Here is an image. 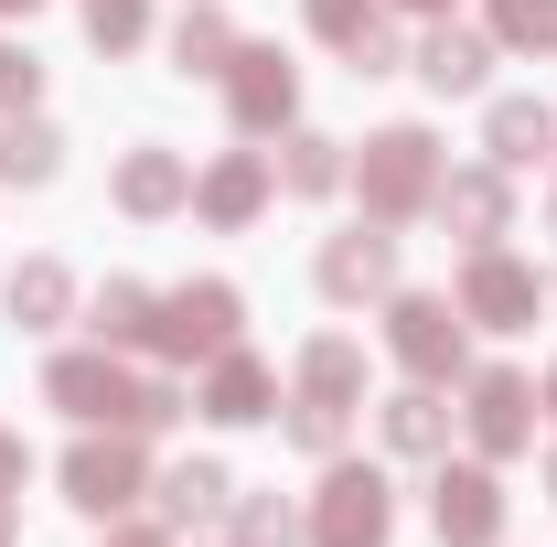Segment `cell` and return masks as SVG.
Masks as SVG:
<instances>
[{"label":"cell","instance_id":"6da1fadb","mask_svg":"<svg viewBox=\"0 0 557 547\" xmlns=\"http://www.w3.org/2000/svg\"><path fill=\"white\" fill-rule=\"evenodd\" d=\"M386 354L408 365L418 387L472 376V323H461V301H440V290H397V301H386Z\"/></svg>","mask_w":557,"mask_h":547},{"label":"cell","instance_id":"7a4b0ae2","mask_svg":"<svg viewBox=\"0 0 557 547\" xmlns=\"http://www.w3.org/2000/svg\"><path fill=\"white\" fill-rule=\"evenodd\" d=\"M354 183H364V215H375V226L429 215V194H440V139L418 130V119L375 130V139H364V161H354Z\"/></svg>","mask_w":557,"mask_h":547},{"label":"cell","instance_id":"3957f363","mask_svg":"<svg viewBox=\"0 0 557 547\" xmlns=\"http://www.w3.org/2000/svg\"><path fill=\"white\" fill-rule=\"evenodd\" d=\"M139 483H150L139 429H86V440L65 451V505H75V515H129Z\"/></svg>","mask_w":557,"mask_h":547},{"label":"cell","instance_id":"277c9868","mask_svg":"<svg viewBox=\"0 0 557 547\" xmlns=\"http://www.w3.org/2000/svg\"><path fill=\"white\" fill-rule=\"evenodd\" d=\"M44 398L65 418H86V429H129L139 376L119 365V343H97V354H54V365H44Z\"/></svg>","mask_w":557,"mask_h":547},{"label":"cell","instance_id":"5b68a950","mask_svg":"<svg viewBox=\"0 0 557 547\" xmlns=\"http://www.w3.org/2000/svg\"><path fill=\"white\" fill-rule=\"evenodd\" d=\"M536 312H547V269H525V258H504V247H472V258H461V323L525 333Z\"/></svg>","mask_w":557,"mask_h":547},{"label":"cell","instance_id":"8992f818","mask_svg":"<svg viewBox=\"0 0 557 547\" xmlns=\"http://www.w3.org/2000/svg\"><path fill=\"white\" fill-rule=\"evenodd\" d=\"M247 323V301H236V279H183V290H161V312H150V343L161 354H225Z\"/></svg>","mask_w":557,"mask_h":547},{"label":"cell","instance_id":"52a82bcc","mask_svg":"<svg viewBox=\"0 0 557 547\" xmlns=\"http://www.w3.org/2000/svg\"><path fill=\"white\" fill-rule=\"evenodd\" d=\"M386 526H397V494H386V473L333 462L322 505H311V547H386Z\"/></svg>","mask_w":557,"mask_h":547},{"label":"cell","instance_id":"ba28073f","mask_svg":"<svg viewBox=\"0 0 557 547\" xmlns=\"http://www.w3.org/2000/svg\"><path fill=\"white\" fill-rule=\"evenodd\" d=\"M225 108H236V130L269 139L300 119V65L278 54V44H236V65H225Z\"/></svg>","mask_w":557,"mask_h":547},{"label":"cell","instance_id":"9c48e42d","mask_svg":"<svg viewBox=\"0 0 557 547\" xmlns=\"http://www.w3.org/2000/svg\"><path fill=\"white\" fill-rule=\"evenodd\" d=\"M429 526H440V547H504V483H493V462H440Z\"/></svg>","mask_w":557,"mask_h":547},{"label":"cell","instance_id":"30bf717a","mask_svg":"<svg viewBox=\"0 0 557 547\" xmlns=\"http://www.w3.org/2000/svg\"><path fill=\"white\" fill-rule=\"evenodd\" d=\"M461 418H472V451H483V462H515V451L536 440V387H525L515 365H483Z\"/></svg>","mask_w":557,"mask_h":547},{"label":"cell","instance_id":"8fae6325","mask_svg":"<svg viewBox=\"0 0 557 547\" xmlns=\"http://www.w3.org/2000/svg\"><path fill=\"white\" fill-rule=\"evenodd\" d=\"M386 290H397V236L364 215V226H344V236L322 247V301L354 312V301H386Z\"/></svg>","mask_w":557,"mask_h":547},{"label":"cell","instance_id":"7c38bea8","mask_svg":"<svg viewBox=\"0 0 557 547\" xmlns=\"http://www.w3.org/2000/svg\"><path fill=\"white\" fill-rule=\"evenodd\" d=\"M269 194H278V161H269V150H225L205 183H194V215L236 236V226H258V215H269Z\"/></svg>","mask_w":557,"mask_h":547},{"label":"cell","instance_id":"4fadbf2b","mask_svg":"<svg viewBox=\"0 0 557 547\" xmlns=\"http://www.w3.org/2000/svg\"><path fill=\"white\" fill-rule=\"evenodd\" d=\"M205 418H225V429H247V418H278V376L247 354V343H225L205 365V398H194Z\"/></svg>","mask_w":557,"mask_h":547},{"label":"cell","instance_id":"5bb4252c","mask_svg":"<svg viewBox=\"0 0 557 547\" xmlns=\"http://www.w3.org/2000/svg\"><path fill=\"white\" fill-rule=\"evenodd\" d=\"M108 194H119V215H183V205H194V161H183V150H161V139H139L129 161H119V183H108Z\"/></svg>","mask_w":557,"mask_h":547},{"label":"cell","instance_id":"9a60e30c","mask_svg":"<svg viewBox=\"0 0 557 547\" xmlns=\"http://www.w3.org/2000/svg\"><path fill=\"white\" fill-rule=\"evenodd\" d=\"M429 215L440 226H461V247H493L504 236V215H515V194H504V172H440V194H429Z\"/></svg>","mask_w":557,"mask_h":547},{"label":"cell","instance_id":"2e32d148","mask_svg":"<svg viewBox=\"0 0 557 547\" xmlns=\"http://www.w3.org/2000/svg\"><path fill=\"white\" fill-rule=\"evenodd\" d=\"M236 515V473L225 462H172L161 473V526L183 537V526H225Z\"/></svg>","mask_w":557,"mask_h":547},{"label":"cell","instance_id":"e0dca14e","mask_svg":"<svg viewBox=\"0 0 557 547\" xmlns=\"http://www.w3.org/2000/svg\"><path fill=\"white\" fill-rule=\"evenodd\" d=\"M483 150H493V172H525V161H547V150H557V108H547V97H493Z\"/></svg>","mask_w":557,"mask_h":547},{"label":"cell","instance_id":"ac0fdd59","mask_svg":"<svg viewBox=\"0 0 557 547\" xmlns=\"http://www.w3.org/2000/svg\"><path fill=\"white\" fill-rule=\"evenodd\" d=\"M493 65V33H461V22H440L429 44H418V75H429V97H472Z\"/></svg>","mask_w":557,"mask_h":547},{"label":"cell","instance_id":"d6986e66","mask_svg":"<svg viewBox=\"0 0 557 547\" xmlns=\"http://www.w3.org/2000/svg\"><path fill=\"white\" fill-rule=\"evenodd\" d=\"M0 301H11V323H22V333H54V323L75 312V279H65V258H22Z\"/></svg>","mask_w":557,"mask_h":547},{"label":"cell","instance_id":"ffe728a7","mask_svg":"<svg viewBox=\"0 0 557 547\" xmlns=\"http://www.w3.org/2000/svg\"><path fill=\"white\" fill-rule=\"evenodd\" d=\"M300 398H322V409H354V398H364V343H354V333L300 343Z\"/></svg>","mask_w":557,"mask_h":547},{"label":"cell","instance_id":"44dd1931","mask_svg":"<svg viewBox=\"0 0 557 547\" xmlns=\"http://www.w3.org/2000/svg\"><path fill=\"white\" fill-rule=\"evenodd\" d=\"M440 440H450V409H440V387H397V398H386V451H408V462H429V451H440Z\"/></svg>","mask_w":557,"mask_h":547},{"label":"cell","instance_id":"7402d4cb","mask_svg":"<svg viewBox=\"0 0 557 547\" xmlns=\"http://www.w3.org/2000/svg\"><path fill=\"white\" fill-rule=\"evenodd\" d=\"M54 172H65V139L44 130L33 108H11L0 119V183H54Z\"/></svg>","mask_w":557,"mask_h":547},{"label":"cell","instance_id":"603a6c76","mask_svg":"<svg viewBox=\"0 0 557 547\" xmlns=\"http://www.w3.org/2000/svg\"><path fill=\"white\" fill-rule=\"evenodd\" d=\"M172 65H183V75H225V65H236V22H225L214 0H194V11L172 22Z\"/></svg>","mask_w":557,"mask_h":547},{"label":"cell","instance_id":"cb8c5ba5","mask_svg":"<svg viewBox=\"0 0 557 547\" xmlns=\"http://www.w3.org/2000/svg\"><path fill=\"white\" fill-rule=\"evenodd\" d=\"M150 312H161V290H139V279H108V290L86 301L97 343H150Z\"/></svg>","mask_w":557,"mask_h":547},{"label":"cell","instance_id":"d4e9b609","mask_svg":"<svg viewBox=\"0 0 557 547\" xmlns=\"http://www.w3.org/2000/svg\"><path fill=\"white\" fill-rule=\"evenodd\" d=\"M333 183H344V139L289 130V150H278V194H333Z\"/></svg>","mask_w":557,"mask_h":547},{"label":"cell","instance_id":"484cf974","mask_svg":"<svg viewBox=\"0 0 557 547\" xmlns=\"http://www.w3.org/2000/svg\"><path fill=\"white\" fill-rule=\"evenodd\" d=\"M493 44H515V54H557V0H493Z\"/></svg>","mask_w":557,"mask_h":547},{"label":"cell","instance_id":"4316f807","mask_svg":"<svg viewBox=\"0 0 557 547\" xmlns=\"http://www.w3.org/2000/svg\"><path fill=\"white\" fill-rule=\"evenodd\" d=\"M86 44H97V54L150 44V0H86Z\"/></svg>","mask_w":557,"mask_h":547},{"label":"cell","instance_id":"83f0119b","mask_svg":"<svg viewBox=\"0 0 557 547\" xmlns=\"http://www.w3.org/2000/svg\"><path fill=\"white\" fill-rule=\"evenodd\" d=\"M344 429H354V409H322V398H300V409H289V451L333 462V451H344Z\"/></svg>","mask_w":557,"mask_h":547},{"label":"cell","instance_id":"f1b7e54d","mask_svg":"<svg viewBox=\"0 0 557 547\" xmlns=\"http://www.w3.org/2000/svg\"><path fill=\"white\" fill-rule=\"evenodd\" d=\"M236 547H300V515H289L278 494H247V505H236Z\"/></svg>","mask_w":557,"mask_h":547},{"label":"cell","instance_id":"f546056e","mask_svg":"<svg viewBox=\"0 0 557 547\" xmlns=\"http://www.w3.org/2000/svg\"><path fill=\"white\" fill-rule=\"evenodd\" d=\"M300 11H311V33H322L333 54H354V44L375 33V0H300Z\"/></svg>","mask_w":557,"mask_h":547},{"label":"cell","instance_id":"4dcf8cb0","mask_svg":"<svg viewBox=\"0 0 557 547\" xmlns=\"http://www.w3.org/2000/svg\"><path fill=\"white\" fill-rule=\"evenodd\" d=\"M33 86H44V65H33L22 44H0V119H11V108H33Z\"/></svg>","mask_w":557,"mask_h":547},{"label":"cell","instance_id":"1f68e13d","mask_svg":"<svg viewBox=\"0 0 557 547\" xmlns=\"http://www.w3.org/2000/svg\"><path fill=\"white\" fill-rule=\"evenodd\" d=\"M183 418V387H161V376H139V409H129V429L150 440V429H172Z\"/></svg>","mask_w":557,"mask_h":547},{"label":"cell","instance_id":"d6a6232c","mask_svg":"<svg viewBox=\"0 0 557 547\" xmlns=\"http://www.w3.org/2000/svg\"><path fill=\"white\" fill-rule=\"evenodd\" d=\"M344 65H354V75H397V33H386V22H375V33H364V44H354Z\"/></svg>","mask_w":557,"mask_h":547},{"label":"cell","instance_id":"836d02e7","mask_svg":"<svg viewBox=\"0 0 557 547\" xmlns=\"http://www.w3.org/2000/svg\"><path fill=\"white\" fill-rule=\"evenodd\" d=\"M22 473H33V451H22V440H11V429H0V505H11V494H22Z\"/></svg>","mask_w":557,"mask_h":547},{"label":"cell","instance_id":"e575fe53","mask_svg":"<svg viewBox=\"0 0 557 547\" xmlns=\"http://www.w3.org/2000/svg\"><path fill=\"white\" fill-rule=\"evenodd\" d=\"M97 547H172V526H119V537H97Z\"/></svg>","mask_w":557,"mask_h":547},{"label":"cell","instance_id":"d590c367","mask_svg":"<svg viewBox=\"0 0 557 547\" xmlns=\"http://www.w3.org/2000/svg\"><path fill=\"white\" fill-rule=\"evenodd\" d=\"M536 409H547V418H557V365H547V387H536Z\"/></svg>","mask_w":557,"mask_h":547},{"label":"cell","instance_id":"8d00e7d4","mask_svg":"<svg viewBox=\"0 0 557 547\" xmlns=\"http://www.w3.org/2000/svg\"><path fill=\"white\" fill-rule=\"evenodd\" d=\"M397 11H450V0H397Z\"/></svg>","mask_w":557,"mask_h":547},{"label":"cell","instance_id":"74e56055","mask_svg":"<svg viewBox=\"0 0 557 547\" xmlns=\"http://www.w3.org/2000/svg\"><path fill=\"white\" fill-rule=\"evenodd\" d=\"M11 11H33V0H0V22H11Z\"/></svg>","mask_w":557,"mask_h":547},{"label":"cell","instance_id":"f35d334b","mask_svg":"<svg viewBox=\"0 0 557 547\" xmlns=\"http://www.w3.org/2000/svg\"><path fill=\"white\" fill-rule=\"evenodd\" d=\"M0 547H11V505H0Z\"/></svg>","mask_w":557,"mask_h":547},{"label":"cell","instance_id":"ab89813d","mask_svg":"<svg viewBox=\"0 0 557 547\" xmlns=\"http://www.w3.org/2000/svg\"><path fill=\"white\" fill-rule=\"evenodd\" d=\"M547 494H557V462H547Z\"/></svg>","mask_w":557,"mask_h":547}]
</instances>
